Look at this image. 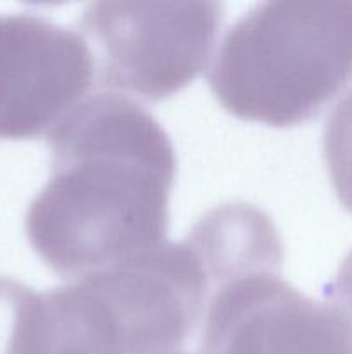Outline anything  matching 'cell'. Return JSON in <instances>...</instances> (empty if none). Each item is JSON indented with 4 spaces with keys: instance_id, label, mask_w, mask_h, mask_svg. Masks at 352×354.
<instances>
[{
    "instance_id": "obj_1",
    "label": "cell",
    "mask_w": 352,
    "mask_h": 354,
    "mask_svg": "<svg viewBox=\"0 0 352 354\" xmlns=\"http://www.w3.org/2000/svg\"><path fill=\"white\" fill-rule=\"evenodd\" d=\"M52 173L26 214L41 261L69 282L166 241L175 147L116 92L81 99L48 133Z\"/></svg>"
},
{
    "instance_id": "obj_2",
    "label": "cell",
    "mask_w": 352,
    "mask_h": 354,
    "mask_svg": "<svg viewBox=\"0 0 352 354\" xmlns=\"http://www.w3.org/2000/svg\"><path fill=\"white\" fill-rule=\"evenodd\" d=\"M352 78V0L264 2L221 40L207 82L233 116L269 127L311 120Z\"/></svg>"
},
{
    "instance_id": "obj_3",
    "label": "cell",
    "mask_w": 352,
    "mask_h": 354,
    "mask_svg": "<svg viewBox=\"0 0 352 354\" xmlns=\"http://www.w3.org/2000/svg\"><path fill=\"white\" fill-rule=\"evenodd\" d=\"M68 286L97 354L179 351L211 297L206 265L188 235Z\"/></svg>"
},
{
    "instance_id": "obj_4",
    "label": "cell",
    "mask_w": 352,
    "mask_h": 354,
    "mask_svg": "<svg viewBox=\"0 0 352 354\" xmlns=\"http://www.w3.org/2000/svg\"><path fill=\"white\" fill-rule=\"evenodd\" d=\"M221 17L217 2H93L79 28L100 85L159 102L202 73Z\"/></svg>"
},
{
    "instance_id": "obj_5",
    "label": "cell",
    "mask_w": 352,
    "mask_h": 354,
    "mask_svg": "<svg viewBox=\"0 0 352 354\" xmlns=\"http://www.w3.org/2000/svg\"><path fill=\"white\" fill-rule=\"evenodd\" d=\"M200 354H352V328L331 303L282 279V266L217 283L207 303Z\"/></svg>"
},
{
    "instance_id": "obj_6",
    "label": "cell",
    "mask_w": 352,
    "mask_h": 354,
    "mask_svg": "<svg viewBox=\"0 0 352 354\" xmlns=\"http://www.w3.org/2000/svg\"><path fill=\"white\" fill-rule=\"evenodd\" d=\"M93 78L81 33L37 14H0V138L48 135Z\"/></svg>"
},
{
    "instance_id": "obj_7",
    "label": "cell",
    "mask_w": 352,
    "mask_h": 354,
    "mask_svg": "<svg viewBox=\"0 0 352 354\" xmlns=\"http://www.w3.org/2000/svg\"><path fill=\"white\" fill-rule=\"evenodd\" d=\"M41 292L0 277V354H41Z\"/></svg>"
},
{
    "instance_id": "obj_8",
    "label": "cell",
    "mask_w": 352,
    "mask_h": 354,
    "mask_svg": "<svg viewBox=\"0 0 352 354\" xmlns=\"http://www.w3.org/2000/svg\"><path fill=\"white\" fill-rule=\"evenodd\" d=\"M323 156L338 201L352 213V90L328 116Z\"/></svg>"
},
{
    "instance_id": "obj_9",
    "label": "cell",
    "mask_w": 352,
    "mask_h": 354,
    "mask_svg": "<svg viewBox=\"0 0 352 354\" xmlns=\"http://www.w3.org/2000/svg\"><path fill=\"white\" fill-rule=\"evenodd\" d=\"M326 296L352 328V249L342 261L333 282L328 286Z\"/></svg>"
},
{
    "instance_id": "obj_10",
    "label": "cell",
    "mask_w": 352,
    "mask_h": 354,
    "mask_svg": "<svg viewBox=\"0 0 352 354\" xmlns=\"http://www.w3.org/2000/svg\"><path fill=\"white\" fill-rule=\"evenodd\" d=\"M162 354H190V353H183V351H171V353H162Z\"/></svg>"
}]
</instances>
